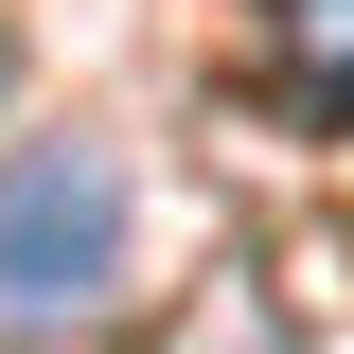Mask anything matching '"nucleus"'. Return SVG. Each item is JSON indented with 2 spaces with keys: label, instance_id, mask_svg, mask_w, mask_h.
Instances as JSON below:
<instances>
[{
  "label": "nucleus",
  "instance_id": "nucleus-1",
  "mask_svg": "<svg viewBox=\"0 0 354 354\" xmlns=\"http://www.w3.org/2000/svg\"><path fill=\"white\" fill-rule=\"evenodd\" d=\"M124 301V160L18 142L0 160V319H106Z\"/></svg>",
  "mask_w": 354,
  "mask_h": 354
},
{
  "label": "nucleus",
  "instance_id": "nucleus-3",
  "mask_svg": "<svg viewBox=\"0 0 354 354\" xmlns=\"http://www.w3.org/2000/svg\"><path fill=\"white\" fill-rule=\"evenodd\" d=\"M0 88H18V53H0Z\"/></svg>",
  "mask_w": 354,
  "mask_h": 354
},
{
  "label": "nucleus",
  "instance_id": "nucleus-2",
  "mask_svg": "<svg viewBox=\"0 0 354 354\" xmlns=\"http://www.w3.org/2000/svg\"><path fill=\"white\" fill-rule=\"evenodd\" d=\"M230 88L266 124H301V142H354V0H248Z\"/></svg>",
  "mask_w": 354,
  "mask_h": 354
}]
</instances>
